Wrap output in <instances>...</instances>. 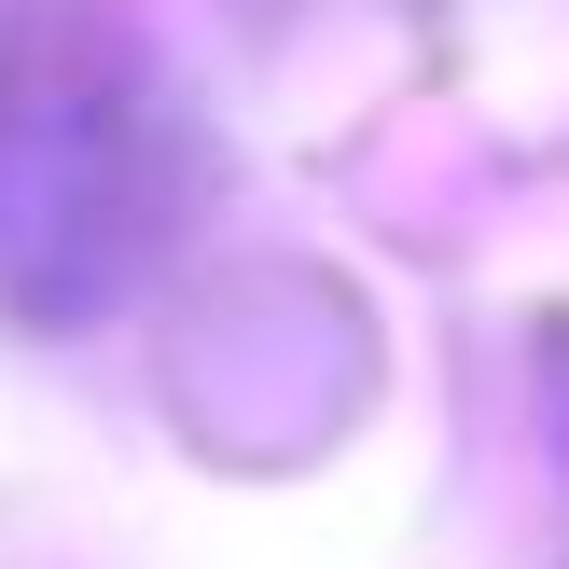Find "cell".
<instances>
[]
</instances>
